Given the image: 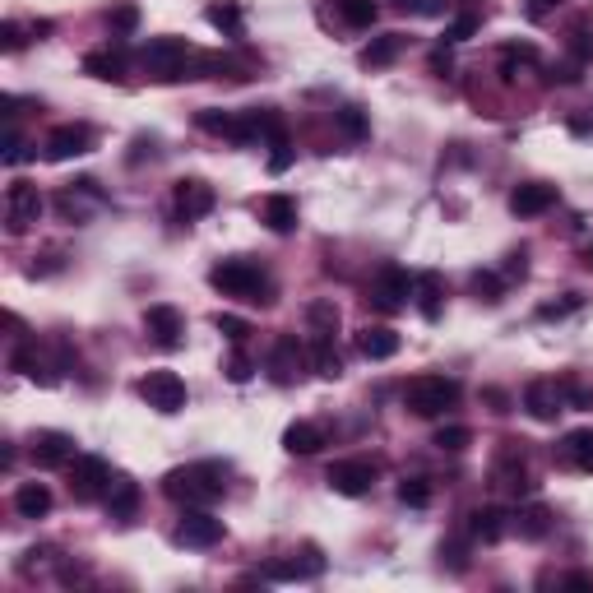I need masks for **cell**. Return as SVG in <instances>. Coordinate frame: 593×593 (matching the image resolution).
Returning <instances> with one entry per match:
<instances>
[{
    "label": "cell",
    "mask_w": 593,
    "mask_h": 593,
    "mask_svg": "<svg viewBox=\"0 0 593 593\" xmlns=\"http://www.w3.org/2000/svg\"><path fill=\"white\" fill-rule=\"evenodd\" d=\"M228 468L223 464H186L172 468L163 478V492L177 505H218L223 501V487H228Z\"/></svg>",
    "instance_id": "cell-1"
},
{
    "label": "cell",
    "mask_w": 593,
    "mask_h": 593,
    "mask_svg": "<svg viewBox=\"0 0 593 593\" xmlns=\"http://www.w3.org/2000/svg\"><path fill=\"white\" fill-rule=\"evenodd\" d=\"M209 283H214L223 297H237V302H251V306H269V302H274V288H269L265 269L251 265V260H241V255L218 260V265L209 269Z\"/></svg>",
    "instance_id": "cell-2"
},
{
    "label": "cell",
    "mask_w": 593,
    "mask_h": 593,
    "mask_svg": "<svg viewBox=\"0 0 593 593\" xmlns=\"http://www.w3.org/2000/svg\"><path fill=\"white\" fill-rule=\"evenodd\" d=\"M459 404V380L450 376H413L404 385V408L417 417H441L445 408H455Z\"/></svg>",
    "instance_id": "cell-3"
},
{
    "label": "cell",
    "mask_w": 593,
    "mask_h": 593,
    "mask_svg": "<svg viewBox=\"0 0 593 593\" xmlns=\"http://www.w3.org/2000/svg\"><path fill=\"white\" fill-rule=\"evenodd\" d=\"M190 61H195V51H190L181 38H149L144 47H139V65H144L149 79H158V84L181 79Z\"/></svg>",
    "instance_id": "cell-4"
},
{
    "label": "cell",
    "mask_w": 593,
    "mask_h": 593,
    "mask_svg": "<svg viewBox=\"0 0 593 593\" xmlns=\"http://www.w3.org/2000/svg\"><path fill=\"white\" fill-rule=\"evenodd\" d=\"M177 547H190V552H204V547H214L223 538V519L209 515V505H181V519L177 529H172Z\"/></svg>",
    "instance_id": "cell-5"
},
{
    "label": "cell",
    "mask_w": 593,
    "mask_h": 593,
    "mask_svg": "<svg viewBox=\"0 0 593 593\" xmlns=\"http://www.w3.org/2000/svg\"><path fill=\"white\" fill-rule=\"evenodd\" d=\"M408 297H413V274L399 265H385L371 278V288H366V302L376 306V311H404Z\"/></svg>",
    "instance_id": "cell-6"
},
{
    "label": "cell",
    "mask_w": 593,
    "mask_h": 593,
    "mask_svg": "<svg viewBox=\"0 0 593 593\" xmlns=\"http://www.w3.org/2000/svg\"><path fill=\"white\" fill-rule=\"evenodd\" d=\"M139 399L153 413H181L186 408V380L177 371H149V376L139 380Z\"/></svg>",
    "instance_id": "cell-7"
},
{
    "label": "cell",
    "mask_w": 593,
    "mask_h": 593,
    "mask_svg": "<svg viewBox=\"0 0 593 593\" xmlns=\"http://www.w3.org/2000/svg\"><path fill=\"white\" fill-rule=\"evenodd\" d=\"M107 487H112V468H107V459H98V455L70 459V496H75V501H98Z\"/></svg>",
    "instance_id": "cell-8"
},
{
    "label": "cell",
    "mask_w": 593,
    "mask_h": 593,
    "mask_svg": "<svg viewBox=\"0 0 593 593\" xmlns=\"http://www.w3.org/2000/svg\"><path fill=\"white\" fill-rule=\"evenodd\" d=\"M492 482L510 496L533 492V478H529V468H524V441H501V455L492 464Z\"/></svg>",
    "instance_id": "cell-9"
},
{
    "label": "cell",
    "mask_w": 593,
    "mask_h": 593,
    "mask_svg": "<svg viewBox=\"0 0 593 593\" xmlns=\"http://www.w3.org/2000/svg\"><path fill=\"white\" fill-rule=\"evenodd\" d=\"M42 218V195L33 181H14L5 190V228L10 232H28Z\"/></svg>",
    "instance_id": "cell-10"
},
{
    "label": "cell",
    "mask_w": 593,
    "mask_h": 593,
    "mask_svg": "<svg viewBox=\"0 0 593 593\" xmlns=\"http://www.w3.org/2000/svg\"><path fill=\"white\" fill-rule=\"evenodd\" d=\"M325 482L339 496H366L371 492V482H376V464H371V459H334Z\"/></svg>",
    "instance_id": "cell-11"
},
{
    "label": "cell",
    "mask_w": 593,
    "mask_h": 593,
    "mask_svg": "<svg viewBox=\"0 0 593 593\" xmlns=\"http://www.w3.org/2000/svg\"><path fill=\"white\" fill-rule=\"evenodd\" d=\"M28 459L38 468H70V459H75V436H65V431H33Z\"/></svg>",
    "instance_id": "cell-12"
},
{
    "label": "cell",
    "mask_w": 593,
    "mask_h": 593,
    "mask_svg": "<svg viewBox=\"0 0 593 593\" xmlns=\"http://www.w3.org/2000/svg\"><path fill=\"white\" fill-rule=\"evenodd\" d=\"M93 149V130L89 126H56L47 135V144H42V153H47L51 163H70V158H84V153Z\"/></svg>",
    "instance_id": "cell-13"
},
{
    "label": "cell",
    "mask_w": 593,
    "mask_h": 593,
    "mask_svg": "<svg viewBox=\"0 0 593 593\" xmlns=\"http://www.w3.org/2000/svg\"><path fill=\"white\" fill-rule=\"evenodd\" d=\"M144 334H149L158 348H181V334H186V320H181L177 306L167 302H153L144 311Z\"/></svg>",
    "instance_id": "cell-14"
},
{
    "label": "cell",
    "mask_w": 593,
    "mask_h": 593,
    "mask_svg": "<svg viewBox=\"0 0 593 593\" xmlns=\"http://www.w3.org/2000/svg\"><path fill=\"white\" fill-rule=\"evenodd\" d=\"M524 408H529V417H538V422H556V413H566L561 380H529V385H524Z\"/></svg>",
    "instance_id": "cell-15"
},
{
    "label": "cell",
    "mask_w": 593,
    "mask_h": 593,
    "mask_svg": "<svg viewBox=\"0 0 593 593\" xmlns=\"http://www.w3.org/2000/svg\"><path fill=\"white\" fill-rule=\"evenodd\" d=\"M306 362H311V353H306L292 334H283V339L274 343V353H269V371H274L278 385H292L297 376H306Z\"/></svg>",
    "instance_id": "cell-16"
},
{
    "label": "cell",
    "mask_w": 593,
    "mask_h": 593,
    "mask_svg": "<svg viewBox=\"0 0 593 593\" xmlns=\"http://www.w3.org/2000/svg\"><path fill=\"white\" fill-rule=\"evenodd\" d=\"M172 195H177V214L186 218V223H190V218L214 214V204H218L214 186H209V181H200V177H181Z\"/></svg>",
    "instance_id": "cell-17"
},
{
    "label": "cell",
    "mask_w": 593,
    "mask_h": 593,
    "mask_svg": "<svg viewBox=\"0 0 593 593\" xmlns=\"http://www.w3.org/2000/svg\"><path fill=\"white\" fill-rule=\"evenodd\" d=\"M320 570H325V556H320V547H302V556L292 552V556H283V561H269L265 580H316Z\"/></svg>",
    "instance_id": "cell-18"
},
{
    "label": "cell",
    "mask_w": 593,
    "mask_h": 593,
    "mask_svg": "<svg viewBox=\"0 0 593 593\" xmlns=\"http://www.w3.org/2000/svg\"><path fill=\"white\" fill-rule=\"evenodd\" d=\"M552 204H556V186H547V181H524V186L510 190V214L519 218H538Z\"/></svg>",
    "instance_id": "cell-19"
},
{
    "label": "cell",
    "mask_w": 593,
    "mask_h": 593,
    "mask_svg": "<svg viewBox=\"0 0 593 593\" xmlns=\"http://www.w3.org/2000/svg\"><path fill=\"white\" fill-rule=\"evenodd\" d=\"M10 366L19 371V376L38 380V385H56V380H61V376H56V366L47 362V353H42L33 339H24L19 348H14V353H10Z\"/></svg>",
    "instance_id": "cell-20"
},
{
    "label": "cell",
    "mask_w": 593,
    "mask_h": 593,
    "mask_svg": "<svg viewBox=\"0 0 593 593\" xmlns=\"http://www.w3.org/2000/svg\"><path fill=\"white\" fill-rule=\"evenodd\" d=\"M357 353H362L366 362H390V357L399 353V334H394L390 325H366L362 334H357Z\"/></svg>",
    "instance_id": "cell-21"
},
{
    "label": "cell",
    "mask_w": 593,
    "mask_h": 593,
    "mask_svg": "<svg viewBox=\"0 0 593 593\" xmlns=\"http://www.w3.org/2000/svg\"><path fill=\"white\" fill-rule=\"evenodd\" d=\"M246 116V139H269V144H288V126H283V116L274 112V107H251Z\"/></svg>",
    "instance_id": "cell-22"
},
{
    "label": "cell",
    "mask_w": 593,
    "mask_h": 593,
    "mask_svg": "<svg viewBox=\"0 0 593 593\" xmlns=\"http://www.w3.org/2000/svg\"><path fill=\"white\" fill-rule=\"evenodd\" d=\"M260 223H265L269 232H278V237L292 232L297 228V200H292V195H265V200H260Z\"/></svg>",
    "instance_id": "cell-23"
},
{
    "label": "cell",
    "mask_w": 593,
    "mask_h": 593,
    "mask_svg": "<svg viewBox=\"0 0 593 593\" xmlns=\"http://www.w3.org/2000/svg\"><path fill=\"white\" fill-rule=\"evenodd\" d=\"M84 75H93V79H112V84H121V79H126V56H121V51H112V47L89 51V56H84Z\"/></svg>",
    "instance_id": "cell-24"
},
{
    "label": "cell",
    "mask_w": 593,
    "mask_h": 593,
    "mask_svg": "<svg viewBox=\"0 0 593 593\" xmlns=\"http://www.w3.org/2000/svg\"><path fill=\"white\" fill-rule=\"evenodd\" d=\"M200 130H209V135L218 139H232V144H251L246 139V116H232V112H200Z\"/></svg>",
    "instance_id": "cell-25"
},
{
    "label": "cell",
    "mask_w": 593,
    "mask_h": 593,
    "mask_svg": "<svg viewBox=\"0 0 593 593\" xmlns=\"http://www.w3.org/2000/svg\"><path fill=\"white\" fill-rule=\"evenodd\" d=\"M320 445H325V431H320L316 422H292V427L283 431V450H288V455H320Z\"/></svg>",
    "instance_id": "cell-26"
},
{
    "label": "cell",
    "mask_w": 593,
    "mask_h": 593,
    "mask_svg": "<svg viewBox=\"0 0 593 593\" xmlns=\"http://www.w3.org/2000/svg\"><path fill=\"white\" fill-rule=\"evenodd\" d=\"M14 510L19 519H42L51 510V492L47 482H19V492H14Z\"/></svg>",
    "instance_id": "cell-27"
},
{
    "label": "cell",
    "mask_w": 593,
    "mask_h": 593,
    "mask_svg": "<svg viewBox=\"0 0 593 593\" xmlns=\"http://www.w3.org/2000/svg\"><path fill=\"white\" fill-rule=\"evenodd\" d=\"M441 274H417L413 278V297H417V311H422V320H441Z\"/></svg>",
    "instance_id": "cell-28"
},
{
    "label": "cell",
    "mask_w": 593,
    "mask_h": 593,
    "mask_svg": "<svg viewBox=\"0 0 593 593\" xmlns=\"http://www.w3.org/2000/svg\"><path fill=\"white\" fill-rule=\"evenodd\" d=\"M135 505H139V482H130V478H112V487H107V515L126 524V519L135 515Z\"/></svg>",
    "instance_id": "cell-29"
},
{
    "label": "cell",
    "mask_w": 593,
    "mask_h": 593,
    "mask_svg": "<svg viewBox=\"0 0 593 593\" xmlns=\"http://www.w3.org/2000/svg\"><path fill=\"white\" fill-rule=\"evenodd\" d=\"M561 459H566L570 468H584V473H593V427L570 431L566 441H561Z\"/></svg>",
    "instance_id": "cell-30"
},
{
    "label": "cell",
    "mask_w": 593,
    "mask_h": 593,
    "mask_svg": "<svg viewBox=\"0 0 593 593\" xmlns=\"http://www.w3.org/2000/svg\"><path fill=\"white\" fill-rule=\"evenodd\" d=\"M399 51H404V33H385V38L371 42V47H366L357 61H362L366 70H385V65L399 61Z\"/></svg>",
    "instance_id": "cell-31"
},
{
    "label": "cell",
    "mask_w": 593,
    "mask_h": 593,
    "mask_svg": "<svg viewBox=\"0 0 593 593\" xmlns=\"http://www.w3.org/2000/svg\"><path fill=\"white\" fill-rule=\"evenodd\" d=\"M473 524H468V529H473V538H482V543H501L505 538V510L501 505H482V510H473Z\"/></svg>",
    "instance_id": "cell-32"
},
{
    "label": "cell",
    "mask_w": 593,
    "mask_h": 593,
    "mask_svg": "<svg viewBox=\"0 0 593 593\" xmlns=\"http://www.w3.org/2000/svg\"><path fill=\"white\" fill-rule=\"evenodd\" d=\"M515 529H519V538L538 543V538H547V533H552V510H547V505H524V510H519V519H515Z\"/></svg>",
    "instance_id": "cell-33"
},
{
    "label": "cell",
    "mask_w": 593,
    "mask_h": 593,
    "mask_svg": "<svg viewBox=\"0 0 593 593\" xmlns=\"http://www.w3.org/2000/svg\"><path fill=\"white\" fill-rule=\"evenodd\" d=\"M311 366H316L320 376H329V380L343 376V357L334 353V339H329V334H316V339H311Z\"/></svg>",
    "instance_id": "cell-34"
},
{
    "label": "cell",
    "mask_w": 593,
    "mask_h": 593,
    "mask_svg": "<svg viewBox=\"0 0 593 593\" xmlns=\"http://www.w3.org/2000/svg\"><path fill=\"white\" fill-rule=\"evenodd\" d=\"M334 126H339L343 139H353V144H362V139L371 135V121H366V112L357 107V102H348L343 112H334Z\"/></svg>",
    "instance_id": "cell-35"
},
{
    "label": "cell",
    "mask_w": 593,
    "mask_h": 593,
    "mask_svg": "<svg viewBox=\"0 0 593 593\" xmlns=\"http://www.w3.org/2000/svg\"><path fill=\"white\" fill-rule=\"evenodd\" d=\"M204 19H209L218 33L241 38V5H232V0H223V5H209V14H204Z\"/></svg>",
    "instance_id": "cell-36"
},
{
    "label": "cell",
    "mask_w": 593,
    "mask_h": 593,
    "mask_svg": "<svg viewBox=\"0 0 593 593\" xmlns=\"http://www.w3.org/2000/svg\"><path fill=\"white\" fill-rule=\"evenodd\" d=\"M339 19L348 28H371L376 24V0H339Z\"/></svg>",
    "instance_id": "cell-37"
},
{
    "label": "cell",
    "mask_w": 593,
    "mask_h": 593,
    "mask_svg": "<svg viewBox=\"0 0 593 593\" xmlns=\"http://www.w3.org/2000/svg\"><path fill=\"white\" fill-rule=\"evenodd\" d=\"M306 320H311V334H329V339H334V329H339V306L334 302H311L306 306Z\"/></svg>",
    "instance_id": "cell-38"
},
{
    "label": "cell",
    "mask_w": 593,
    "mask_h": 593,
    "mask_svg": "<svg viewBox=\"0 0 593 593\" xmlns=\"http://www.w3.org/2000/svg\"><path fill=\"white\" fill-rule=\"evenodd\" d=\"M431 445H436V450H450V455H459V450H468V445H473V431H468L464 422H450V427H441L436 436H431Z\"/></svg>",
    "instance_id": "cell-39"
},
{
    "label": "cell",
    "mask_w": 593,
    "mask_h": 593,
    "mask_svg": "<svg viewBox=\"0 0 593 593\" xmlns=\"http://www.w3.org/2000/svg\"><path fill=\"white\" fill-rule=\"evenodd\" d=\"M399 501L413 505V510L431 505V482L427 478H404V482H399Z\"/></svg>",
    "instance_id": "cell-40"
},
{
    "label": "cell",
    "mask_w": 593,
    "mask_h": 593,
    "mask_svg": "<svg viewBox=\"0 0 593 593\" xmlns=\"http://www.w3.org/2000/svg\"><path fill=\"white\" fill-rule=\"evenodd\" d=\"M473 292H478L482 302H501V292H505V283H501V278H496V274H492V269H487V274H482V269H478V274H473Z\"/></svg>",
    "instance_id": "cell-41"
},
{
    "label": "cell",
    "mask_w": 593,
    "mask_h": 593,
    "mask_svg": "<svg viewBox=\"0 0 593 593\" xmlns=\"http://www.w3.org/2000/svg\"><path fill=\"white\" fill-rule=\"evenodd\" d=\"M214 329H218V334H228L237 348L251 339V325H246V320H237V316H214Z\"/></svg>",
    "instance_id": "cell-42"
},
{
    "label": "cell",
    "mask_w": 593,
    "mask_h": 593,
    "mask_svg": "<svg viewBox=\"0 0 593 593\" xmlns=\"http://www.w3.org/2000/svg\"><path fill=\"white\" fill-rule=\"evenodd\" d=\"M107 24H112V33H135L139 10H135V5H116V10L107 14Z\"/></svg>",
    "instance_id": "cell-43"
},
{
    "label": "cell",
    "mask_w": 593,
    "mask_h": 593,
    "mask_svg": "<svg viewBox=\"0 0 593 593\" xmlns=\"http://www.w3.org/2000/svg\"><path fill=\"white\" fill-rule=\"evenodd\" d=\"M478 33V14H459L455 24L445 28V42H464V38H473Z\"/></svg>",
    "instance_id": "cell-44"
},
{
    "label": "cell",
    "mask_w": 593,
    "mask_h": 593,
    "mask_svg": "<svg viewBox=\"0 0 593 593\" xmlns=\"http://www.w3.org/2000/svg\"><path fill=\"white\" fill-rule=\"evenodd\" d=\"M570 311H580V292H566V302H547L538 316H543V320H561V316H570Z\"/></svg>",
    "instance_id": "cell-45"
},
{
    "label": "cell",
    "mask_w": 593,
    "mask_h": 593,
    "mask_svg": "<svg viewBox=\"0 0 593 593\" xmlns=\"http://www.w3.org/2000/svg\"><path fill=\"white\" fill-rule=\"evenodd\" d=\"M441 566H450V570H464V566H468L464 543H445V547H441Z\"/></svg>",
    "instance_id": "cell-46"
},
{
    "label": "cell",
    "mask_w": 593,
    "mask_h": 593,
    "mask_svg": "<svg viewBox=\"0 0 593 593\" xmlns=\"http://www.w3.org/2000/svg\"><path fill=\"white\" fill-rule=\"evenodd\" d=\"M223 371H228V380H237V385L241 380H251V362H246V353H232Z\"/></svg>",
    "instance_id": "cell-47"
},
{
    "label": "cell",
    "mask_w": 593,
    "mask_h": 593,
    "mask_svg": "<svg viewBox=\"0 0 593 593\" xmlns=\"http://www.w3.org/2000/svg\"><path fill=\"white\" fill-rule=\"evenodd\" d=\"M24 28H19V24H5V28H0V47H5V51H19V47H24Z\"/></svg>",
    "instance_id": "cell-48"
},
{
    "label": "cell",
    "mask_w": 593,
    "mask_h": 593,
    "mask_svg": "<svg viewBox=\"0 0 593 593\" xmlns=\"http://www.w3.org/2000/svg\"><path fill=\"white\" fill-rule=\"evenodd\" d=\"M292 163V144H274V158H269V172H288Z\"/></svg>",
    "instance_id": "cell-49"
},
{
    "label": "cell",
    "mask_w": 593,
    "mask_h": 593,
    "mask_svg": "<svg viewBox=\"0 0 593 593\" xmlns=\"http://www.w3.org/2000/svg\"><path fill=\"white\" fill-rule=\"evenodd\" d=\"M524 10H529V19H547L552 10H561V0H529Z\"/></svg>",
    "instance_id": "cell-50"
},
{
    "label": "cell",
    "mask_w": 593,
    "mask_h": 593,
    "mask_svg": "<svg viewBox=\"0 0 593 593\" xmlns=\"http://www.w3.org/2000/svg\"><path fill=\"white\" fill-rule=\"evenodd\" d=\"M570 51H575V61H589V56H593V47H589V38H584L580 28H575V33H570Z\"/></svg>",
    "instance_id": "cell-51"
},
{
    "label": "cell",
    "mask_w": 593,
    "mask_h": 593,
    "mask_svg": "<svg viewBox=\"0 0 593 593\" xmlns=\"http://www.w3.org/2000/svg\"><path fill=\"white\" fill-rule=\"evenodd\" d=\"M561 584H566V589H593V575L589 570H575V575H566Z\"/></svg>",
    "instance_id": "cell-52"
},
{
    "label": "cell",
    "mask_w": 593,
    "mask_h": 593,
    "mask_svg": "<svg viewBox=\"0 0 593 593\" xmlns=\"http://www.w3.org/2000/svg\"><path fill=\"white\" fill-rule=\"evenodd\" d=\"M524 269H529V265H524V251H515V255H510V265H505V274H510V278H524Z\"/></svg>",
    "instance_id": "cell-53"
},
{
    "label": "cell",
    "mask_w": 593,
    "mask_h": 593,
    "mask_svg": "<svg viewBox=\"0 0 593 593\" xmlns=\"http://www.w3.org/2000/svg\"><path fill=\"white\" fill-rule=\"evenodd\" d=\"M394 5H399V10H427L422 0H394Z\"/></svg>",
    "instance_id": "cell-54"
},
{
    "label": "cell",
    "mask_w": 593,
    "mask_h": 593,
    "mask_svg": "<svg viewBox=\"0 0 593 593\" xmlns=\"http://www.w3.org/2000/svg\"><path fill=\"white\" fill-rule=\"evenodd\" d=\"M584 265L593 269V241H589V246H584Z\"/></svg>",
    "instance_id": "cell-55"
}]
</instances>
